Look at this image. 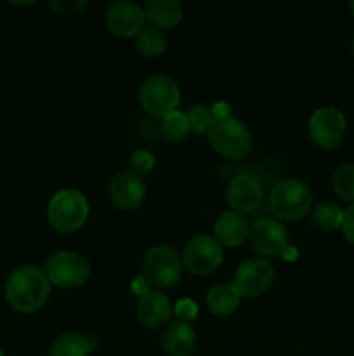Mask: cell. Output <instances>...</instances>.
<instances>
[{"label": "cell", "instance_id": "6da1fadb", "mask_svg": "<svg viewBox=\"0 0 354 356\" xmlns=\"http://www.w3.org/2000/svg\"><path fill=\"white\" fill-rule=\"evenodd\" d=\"M6 299L17 313H35L42 309L51 294V282L44 270L31 264L16 268L7 277Z\"/></svg>", "mask_w": 354, "mask_h": 356}, {"label": "cell", "instance_id": "5bb4252c", "mask_svg": "<svg viewBox=\"0 0 354 356\" xmlns=\"http://www.w3.org/2000/svg\"><path fill=\"white\" fill-rule=\"evenodd\" d=\"M264 190L259 181L248 174H239L226 188V202L238 214H250L262 204Z\"/></svg>", "mask_w": 354, "mask_h": 356}, {"label": "cell", "instance_id": "e0dca14e", "mask_svg": "<svg viewBox=\"0 0 354 356\" xmlns=\"http://www.w3.org/2000/svg\"><path fill=\"white\" fill-rule=\"evenodd\" d=\"M250 225L243 214L228 211L215 221L214 238L221 247H238L248 238Z\"/></svg>", "mask_w": 354, "mask_h": 356}, {"label": "cell", "instance_id": "8fae6325", "mask_svg": "<svg viewBox=\"0 0 354 356\" xmlns=\"http://www.w3.org/2000/svg\"><path fill=\"white\" fill-rule=\"evenodd\" d=\"M250 247L257 254L266 257L283 256L285 250L288 249V232L283 222L278 221L276 218H260L250 226L248 232Z\"/></svg>", "mask_w": 354, "mask_h": 356}, {"label": "cell", "instance_id": "8992f818", "mask_svg": "<svg viewBox=\"0 0 354 356\" xmlns=\"http://www.w3.org/2000/svg\"><path fill=\"white\" fill-rule=\"evenodd\" d=\"M45 275L49 282L61 289H76L82 287L89 282L92 275V268L87 257L82 254L61 250L52 254L45 264Z\"/></svg>", "mask_w": 354, "mask_h": 356}, {"label": "cell", "instance_id": "30bf717a", "mask_svg": "<svg viewBox=\"0 0 354 356\" xmlns=\"http://www.w3.org/2000/svg\"><path fill=\"white\" fill-rule=\"evenodd\" d=\"M346 117L333 106L318 108L309 118V138L323 149H335L346 138Z\"/></svg>", "mask_w": 354, "mask_h": 356}, {"label": "cell", "instance_id": "9c48e42d", "mask_svg": "<svg viewBox=\"0 0 354 356\" xmlns=\"http://www.w3.org/2000/svg\"><path fill=\"white\" fill-rule=\"evenodd\" d=\"M274 282V268L266 259L243 261L235 271L233 287L238 291L239 298L255 299L266 294Z\"/></svg>", "mask_w": 354, "mask_h": 356}, {"label": "cell", "instance_id": "f1b7e54d", "mask_svg": "<svg viewBox=\"0 0 354 356\" xmlns=\"http://www.w3.org/2000/svg\"><path fill=\"white\" fill-rule=\"evenodd\" d=\"M342 233L347 240L354 245V204L344 211V219H342Z\"/></svg>", "mask_w": 354, "mask_h": 356}, {"label": "cell", "instance_id": "836d02e7", "mask_svg": "<svg viewBox=\"0 0 354 356\" xmlns=\"http://www.w3.org/2000/svg\"><path fill=\"white\" fill-rule=\"evenodd\" d=\"M0 356H3V351H2V348H0Z\"/></svg>", "mask_w": 354, "mask_h": 356}, {"label": "cell", "instance_id": "d6a6232c", "mask_svg": "<svg viewBox=\"0 0 354 356\" xmlns=\"http://www.w3.org/2000/svg\"><path fill=\"white\" fill-rule=\"evenodd\" d=\"M349 9H351V13H353V17H354V0L353 2H349Z\"/></svg>", "mask_w": 354, "mask_h": 356}, {"label": "cell", "instance_id": "7c38bea8", "mask_svg": "<svg viewBox=\"0 0 354 356\" xmlns=\"http://www.w3.org/2000/svg\"><path fill=\"white\" fill-rule=\"evenodd\" d=\"M144 13L142 7L128 0H117L108 6L104 13V24L113 35L121 38H132L144 28Z\"/></svg>", "mask_w": 354, "mask_h": 356}, {"label": "cell", "instance_id": "4dcf8cb0", "mask_svg": "<svg viewBox=\"0 0 354 356\" xmlns=\"http://www.w3.org/2000/svg\"><path fill=\"white\" fill-rule=\"evenodd\" d=\"M283 257L285 259H295V257H297V252H295V249L294 247H288L287 250H285V254H283Z\"/></svg>", "mask_w": 354, "mask_h": 356}, {"label": "cell", "instance_id": "9a60e30c", "mask_svg": "<svg viewBox=\"0 0 354 356\" xmlns=\"http://www.w3.org/2000/svg\"><path fill=\"white\" fill-rule=\"evenodd\" d=\"M162 348L169 356H191L196 348V330L183 320H174L162 334Z\"/></svg>", "mask_w": 354, "mask_h": 356}, {"label": "cell", "instance_id": "484cf974", "mask_svg": "<svg viewBox=\"0 0 354 356\" xmlns=\"http://www.w3.org/2000/svg\"><path fill=\"white\" fill-rule=\"evenodd\" d=\"M128 167H130L132 172H135L137 176H144V174H149L155 167V156L151 155L146 149H135L134 153L128 159Z\"/></svg>", "mask_w": 354, "mask_h": 356}, {"label": "cell", "instance_id": "7a4b0ae2", "mask_svg": "<svg viewBox=\"0 0 354 356\" xmlns=\"http://www.w3.org/2000/svg\"><path fill=\"white\" fill-rule=\"evenodd\" d=\"M312 207V191L307 183L295 177L281 179L269 193V209L281 221H297Z\"/></svg>", "mask_w": 354, "mask_h": 356}, {"label": "cell", "instance_id": "ba28073f", "mask_svg": "<svg viewBox=\"0 0 354 356\" xmlns=\"http://www.w3.org/2000/svg\"><path fill=\"white\" fill-rule=\"evenodd\" d=\"M222 263V247L214 236L196 235L184 245L183 268L191 275L205 277Z\"/></svg>", "mask_w": 354, "mask_h": 356}, {"label": "cell", "instance_id": "d6986e66", "mask_svg": "<svg viewBox=\"0 0 354 356\" xmlns=\"http://www.w3.org/2000/svg\"><path fill=\"white\" fill-rule=\"evenodd\" d=\"M96 346L97 341L94 337L80 336L75 332L62 334L49 348V356H89L96 351Z\"/></svg>", "mask_w": 354, "mask_h": 356}, {"label": "cell", "instance_id": "ac0fdd59", "mask_svg": "<svg viewBox=\"0 0 354 356\" xmlns=\"http://www.w3.org/2000/svg\"><path fill=\"white\" fill-rule=\"evenodd\" d=\"M144 19L158 30H172L183 19V6L177 0H148L142 6Z\"/></svg>", "mask_w": 354, "mask_h": 356}, {"label": "cell", "instance_id": "83f0119b", "mask_svg": "<svg viewBox=\"0 0 354 356\" xmlns=\"http://www.w3.org/2000/svg\"><path fill=\"white\" fill-rule=\"evenodd\" d=\"M176 315L177 320L191 323V320H194L198 316L196 302H194L193 299H180L176 305Z\"/></svg>", "mask_w": 354, "mask_h": 356}, {"label": "cell", "instance_id": "4316f807", "mask_svg": "<svg viewBox=\"0 0 354 356\" xmlns=\"http://www.w3.org/2000/svg\"><path fill=\"white\" fill-rule=\"evenodd\" d=\"M49 7L59 16H76L87 7V0H51Z\"/></svg>", "mask_w": 354, "mask_h": 356}, {"label": "cell", "instance_id": "d4e9b609", "mask_svg": "<svg viewBox=\"0 0 354 356\" xmlns=\"http://www.w3.org/2000/svg\"><path fill=\"white\" fill-rule=\"evenodd\" d=\"M187 120H189V127H191V134L200 136L203 134L205 131H208L212 124V113L210 108H207L205 104H194L187 110L186 113Z\"/></svg>", "mask_w": 354, "mask_h": 356}, {"label": "cell", "instance_id": "f546056e", "mask_svg": "<svg viewBox=\"0 0 354 356\" xmlns=\"http://www.w3.org/2000/svg\"><path fill=\"white\" fill-rule=\"evenodd\" d=\"M212 118H226L231 117V106L228 103H215L214 106L210 108Z\"/></svg>", "mask_w": 354, "mask_h": 356}, {"label": "cell", "instance_id": "52a82bcc", "mask_svg": "<svg viewBox=\"0 0 354 356\" xmlns=\"http://www.w3.org/2000/svg\"><path fill=\"white\" fill-rule=\"evenodd\" d=\"M183 275V261L169 245H155L144 256L146 284L158 289H170L179 284Z\"/></svg>", "mask_w": 354, "mask_h": 356}, {"label": "cell", "instance_id": "5b68a950", "mask_svg": "<svg viewBox=\"0 0 354 356\" xmlns=\"http://www.w3.org/2000/svg\"><path fill=\"white\" fill-rule=\"evenodd\" d=\"M179 99L180 90L177 82L162 73L148 76L139 89V101H141L142 110L155 118H163L165 115L176 111Z\"/></svg>", "mask_w": 354, "mask_h": 356}, {"label": "cell", "instance_id": "ffe728a7", "mask_svg": "<svg viewBox=\"0 0 354 356\" xmlns=\"http://www.w3.org/2000/svg\"><path fill=\"white\" fill-rule=\"evenodd\" d=\"M239 298L238 291L228 284L214 285L207 294V306L214 315L217 316H229L238 309Z\"/></svg>", "mask_w": 354, "mask_h": 356}, {"label": "cell", "instance_id": "cb8c5ba5", "mask_svg": "<svg viewBox=\"0 0 354 356\" xmlns=\"http://www.w3.org/2000/svg\"><path fill=\"white\" fill-rule=\"evenodd\" d=\"M332 188L337 197L344 202L354 204V163L339 167L332 177Z\"/></svg>", "mask_w": 354, "mask_h": 356}, {"label": "cell", "instance_id": "4fadbf2b", "mask_svg": "<svg viewBox=\"0 0 354 356\" xmlns=\"http://www.w3.org/2000/svg\"><path fill=\"white\" fill-rule=\"evenodd\" d=\"M146 198V184L141 176L128 170L115 174L110 181V200L120 211H135Z\"/></svg>", "mask_w": 354, "mask_h": 356}, {"label": "cell", "instance_id": "3957f363", "mask_svg": "<svg viewBox=\"0 0 354 356\" xmlns=\"http://www.w3.org/2000/svg\"><path fill=\"white\" fill-rule=\"evenodd\" d=\"M207 132L212 148L224 159L239 160L252 149V134L248 127L233 115L226 118H212Z\"/></svg>", "mask_w": 354, "mask_h": 356}, {"label": "cell", "instance_id": "277c9868", "mask_svg": "<svg viewBox=\"0 0 354 356\" xmlns=\"http://www.w3.org/2000/svg\"><path fill=\"white\" fill-rule=\"evenodd\" d=\"M89 216V202L78 190H61L51 198L47 221L58 233L78 232Z\"/></svg>", "mask_w": 354, "mask_h": 356}, {"label": "cell", "instance_id": "1f68e13d", "mask_svg": "<svg viewBox=\"0 0 354 356\" xmlns=\"http://www.w3.org/2000/svg\"><path fill=\"white\" fill-rule=\"evenodd\" d=\"M349 49H351V54H353V58H354V37H353V40H351Z\"/></svg>", "mask_w": 354, "mask_h": 356}, {"label": "cell", "instance_id": "603a6c76", "mask_svg": "<svg viewBox=\"0 0 354 356\" xmlns=\"http://www.w3.org/2000/svg\"><path fill=\"white\" fill-rule=\"evenodd\" d=\"M160 131H162V136L167 139V141L183 143L186 141L187 136L191 134L189 120H187L186 113L176 110L162 118Z\"/></svg>", "mask_w": 354, "mask_h": 356}, {"label": "cell", "instance_id": "44dd1931", "mask_svg": "<svg viewBox=\"0 0 354 356\" xmlns=\"http://www.w3.org/2000/svg\"><path fill=\"white\" fill-rule=\"evenodd\" d=\"M169 44V37L163 30L158 28H142L141 33L135 37V49L144 58H156L162 54Z\"/></svg>", "mask_w": 354, "mask_h": 356}, {"label": "cell", "instance_id": "2e32d148", "mask_svg": "<svg viewBox=\"0 0 354 356\" xmlns=\"http://www.w3.org/2000/svg\"><path fill=\"white\" fill-rule=\"evenodd\" d=\"M137 318L148 329H158L172 315L170 299L163 292H146L137 305Z\"/></svg>", "mask_w": 354, "mask_h": 356}, {"label": "cell", "instance_id": "7402d4cb", "mask_svg": "<svg viewBox=\"0 0 354 356\" xmlns=\"http://www.w3.org/2000/svg\"><path fill=\"white\" fill-rule=\"evenodd\" d=\"M344 211L333 202H319L311 211V222L323 232H333L342 226Z\"/></svg>", "mask_w": 354, "mask_h": 356}]
</instances>
